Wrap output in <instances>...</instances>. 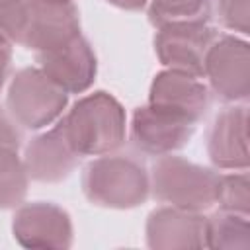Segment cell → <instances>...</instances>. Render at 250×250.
Wrapping results in <instances>:
<instances>
[{
	"mask_svg": "<svg viewBox=\"0 0 250 250\" xmlns=\"http://www.w3.org/2000/svg\"><path fill=\"white\" fill-rule=\"evenodd\" d=\"M80 35V14L72 0H25L18 45L45 53Z\"/></svg>",
	"mask_w": 250,
	"mask_h": 250,
	"instance_id": "cell-5",
	"label": "cell"
},
{
	"mask_svg": "<svg viewBox=\"0 0 250 250\" xmlns=\"http://www.w3.org/2000/svg\"><path fill=\"white\" fill-rule=\"evenodd\" d=\"M195 133V123L154 105H141L133 113L131 143L139 152L150 156L172 154L184 148Z\"/></svg>",
	"mask_w": 250,
	"mask_h": 250,
	"instance_id": "cell-8",
	"label": "cell"
},
{
	"mask_svg": "<svg viewBox=\"0 0 250 250\" xmlns=\"http://www.w3.org/2000/svg\"><path fill=\"white\" fill-rule=\"evenodd\" d=\"M205 223L197 211L178 207H158L146 219V244L152 250L205 248Z\"/></svg>",
	"mask_w": 250,
	"mask_h": 250,
	"instance_id": "cell-13",
	"label": "cell"
},
{
	"mask_svg": "<svg viewBox=\"0 0 250 250\" xmlns=\"http://www.w3.org/2000/svg\"><path fill=\"white\" fill-rule=\"evenodd\" d=\"M12 62V45L0 41V90L4 86V80L8 76V68Z\"/></svg>",
	"mask_w": 250,
	"mask_h": 250,
	"instance_id": "cell-21",
	"label": "cell"
},
{
	"mask_svg": "<svg viewBox=\"0 0 250 250\" xmlns=\"http://www.w3.org/2000/svg\"><path fill=\"white\" fill-rule=\"evenodd\" d=\"M219 178L211 168L164 154L150 168V191L162 203L201 213L217 203Z\"/></svg>",
	"mask_w": 250,
	"mask_h": 250,
	"instance_id": "cell-3",
	"label": "cell"
},
{
	"mask_svg": "<svg viewBox=\"0 0 250 250\" xmlns=\"http://www.w3.org/2000/svg\"><path fill=\"white\" fill-rule=\"evenodd\" d=\"M105 2H109L111 6H117V8H121V10L139 12V10H143V8L146 6L148 0H105Z\"/></svg>",
	"mask_w": 250,
	"mask_h": 250,
	"instance_id": "cell-22",
	"label": "cell"
},
{
	"mask_svg": "<svg viewBox=\"0 0 250 250\" xmlns=\"http://www.w3.org/2000/svg\"><path fill=\"white\" fill-rule=\"evenodd\" d=\"M213 0H150L148 21L158 29L178 23H209Z\"/></svg>",
	"mask_w": 250,
	"mask_h": 250,
	"instance_id": "cell-16",
	"label": "cell"
},
{
	"mask_svg": "<svg viewBox=\"0 0 250 250\" xmlns=\"http://www.w3.org/2000/svg\"><path fill=\"white\" fill-rule=\"evenodd\" d=\"M205 248L213 250H248L250 248V227L248 217L230 213V211H217L207 217L205 223Z\"/></svg>",
	"mask_w": 250,
	"mask_h": 250,
	"instance_id": "cell-15",
	"label": "cell"
},
{
	"mask_svg": "<svg viewBox=\"0 0 250 250\" xmlns=\"http://www.w3.org/2000/svg\"><path fill=\"white\" fill-rule=\"evenodd\" d=\"M213 39L215 29L209 23L166 25L154 35V53L166 68L201 78L205 53Z\"/></svg>",
	"mask_w": 250,
	"mask_h": 250,
	"instance_id": "cell-9",
	"label": "cell"
},
{
	"mask_svg": "<svg viewBox=\"0 0 250 250\" xmlns=\"http://www.w3.org/2000/svg\"><path fill=\"white\" fill-rule=\"evenodd\" d=\"M207 86L191 74L178 70H162L152 78L148 104L170 113H176L189 123H199L209 109Z\"/></svg>",
	"mask_w": 250,
	"mask_h": 250,
	"instance_id": "cell-11",
	"label": "cell"
},
{
	"mask_svg": "<svg viewBox=\"0 0 250 250\" xmlns=\"http://www.w3.org/2000/svg\"><path fill=\"white\" fill-rule=\"evenodd\" d=\"M12 232L23 248L64 250L72 246L70 215L47 201L20 205L12 219Z\"/></svg>",
	"mask_w": 250,
	"mask_h": 250,
	"instance_id": "cell-7",
	"label": "cell"
},
{
	"mask_svg": "<svg viewBox=\"0 0 250 250\" xmlns=\"http://www.w3.org/2000/svg\"><path fill=\"white\" fill-rule=\"evenodd\" d=\"M82 191L98 207L133 209L146 201L150 178L145 166L129 156H100L84 166Z\"/></svg>",
	"mask_w": 250,
	"mask_h": 250,
	"instance_id": "cell-2",
	"label": "cell"
},
{
	"mask_svg": "<svg viewBox=\"0 0 250 250\" xmlns=\"http://www.w3.org/2000/svg\"><path fill=\"white\" fill-rule=\"evenodd\" d=\"M203 76L225 102H246L250 96V47L234 35L215 37L203 61Z\"/></svg>",
	"mask_w": 250,
	"mask_h": 250,
	"instance_id": "cell-6",
	"label": "cell"
},
{
	"mask_svg": "<svg viewBox=\"0 0 250 250\" xmlns=\"http://www.w3.org/2000/svg\"><path fill=\"white\" fill-rule=\"evenodd\" d=\"M35 57L39 68L66 94H82L96 80L98 61L94 49L82 33L66 45L37 53Z\"/></svg>",
	"mask_w": 250,
	"mask_h": 250,
	"instance_id": "cell-10",
	"label": "cell"
},
{
	"mask_svg": "<svg viewBox=\"0 0 250 250\" xmlns=\"http://www.w3.org/2000/svg\"><path fill=\"white\" fill-rule=\"evenodd\" d=\"M217 203L223 211L238 213L244 217L250 215V178L246 170L219 178Z\"/></svg>",
	"mask_w": 250,
	"mask_h": 250,
	"instance_id": "cell-18",
	"label": "cell"
},
{
	"mask_svg": "<svg viewBox=\"0 0 250 250\" xmlns=\"http://www.w3.org/2000/svg\"><path fill=\"white\" fill-rule=\"evenodd\" d=\"M0 145H10V146H21V135L20 131L14 127V123L0 113Z\"/></svg>",
	"mask_w": 250,
	"mask_h": 250,
	"instance_id": "cell-20",
	"label": "cell"
},
{
	"mask_svg": "<svg viewBox=\"0 0 250 250\" xmlns=\"http://www.w3.org/2000/svg\"><path fill=\"white\" fill-rule=\"evenodd\" d=\"M78 160L80 156L70 146L61 123L31 139L23 154L27 176L41 184H57L66 180L76 168Z\"/></svg>",
	"mask_w": 250,
	"mask_h": 250,
	"instance_id": "cell-14",
	"label": "cell"
},
{
	"mask_svg": "<svg viewBox=\"0 0 250 250\" xmlns=\"http://www.w3.org/2000/svg\"><path fill=\"white\" fill-rule=\"evenodd\" d=\"M59 123L80 158L109 154L125 143V109L104 90L80 98Z\"/></svg>",
	"mask_w": 250,
	"mask_h": 250,
	"instance_id": "cell-1",
	"label": "cell"
},
{
	"mask_svg": "<svg viewBox=\"0 0 250 250\" xmlns=\"http://www.w3.org/2000/svg\"><path fill=\"white\" fill-rule=\"evenodd\" d=\"M25 0H0V10H12V8H18L21 6Z\"/></svg>",
	"mask_w": 250,
	"mask_h": 250,
	"instance_id": "cell-23",
	"label": "cell"
},
{
	"mask_svg": "<svg viewBox=\"0 0 250 250\" xmlns=\"http://www.w3.org/2000/svg\"><path fill=\"white\" fill-rule=\"evenodd\" d=\"M20 148L0 145V209L18 207L27 193V172Z\"/></svg>",
	"mask_w": 250,
	"mask_h": 250,
	"instance_id": "cell-17",
	"label": "cell"
},
{
	"mask_svg": "<svg viewBox=\"0 0 250 250\" xmlns=\"http://www.w3.org/2000/svg\"><path fill=\"white\" fill-rule=\"evenodd\" d=\"M221 23L242 35L250 33V0H215Z\"/></svg>",
	"mask_w": 250,
	"mask_h": 250,
	"instance_id": "cell-19",
	"label": "cell"
},
{
	"mask_svg": "<svg viewBox=\"0 0 250 250\" xmlns=\"http://www.w3.org/2000/svg\"><path fill=\"white\" fill-rule=\"evenodd\" d=\"M209 160L221 170H248V107H225L207 133Z\"/></svg>",
	"mask_w": 250,
	"mask_h": 250,
	"instance_id": "cell-12",
	"label": "cell"
},
{
	"mask_svg": "<svg viewBox=\"0 0 250 250\" xmlns=\"http://www.w3.org/2000/svg\"><path fill=\"white\" fill-rule=\"evenodd\" d=\"M68 104V94L41 68H21L14 74L6 105L10 115L25 129L37 131L57 121Z\"/></svg>",
	"mask_w": 250,
	"mask_h": 250,
	"instance_id": "cell-4",
	"label": "cell"
}]
</instances>
